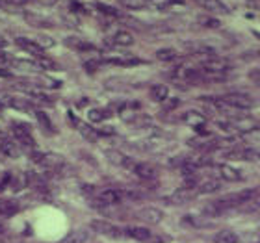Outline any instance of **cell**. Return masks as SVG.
Segmentation results:
<instances>
[{"label":"cell","mask_w":260,"mask_h":243,"mask_svg":"<svg viewBox=\"0 0 260 243\" xmlns=\"http://www.w3.org/2000/svg\"><path fill=\"white\" fill-rule=\"evenodd\" d=\"M97 200L103 206H115L123 200V193H121L119 189H114V188L103 189V191L97 195Z\"/></svg>","instance_id":"9"},{"label":"cell","mask_w":260,"mask_h":243,"mask_svg":"<svg viewBox=\"0 0 260 243\" xmlns=\"http://www.w3.org/2000/svg\"><path fill=\"white\" fill-rule=\"evenodd\" d=\"M132 173L138 175V177H140L141 180H145V182H149V180H154L158 177L156 167H154V165H151V163H145V162L134 163Z\"/></svg>","instance_id":"11"},{"label":"cell","mask_w":260,"mask_h":243,"mask_svg":"<svg viewBox=\"0 0 260 243\" xmlns=\"http://www.w3.org/2000/svg\"><path fill=\"white\" fill-rule=\"evenodd\" d=\"M147 2H151V0H147Z\"/></svg>","instance_id":"50"},{"label":"cell","mask_w":260,"mask_h":243,"mask_svg":"<svg viewBox=\"0 0 260 243\" xmlns=\"http://www.w3.org/2000/svg\"><path fill=\"white\" fill-rule=\"evenodd\" d=\"M197 21H199V24H203V26H206V28H219L221 26V22L217 21V19H214V17L199 15L197 17Z\"/></svg>","instance_id":"36"},{"label":"cell","mask_w":260,"mask_h":243,"mask_svg":"<svg viewBox=\"0 0 260 243\" xmlns=\"http://www.w3.org/2000/svg\"><path fill=\"white\" fill-rule=\"evenodd\" d=\"M17 47L21 50H24V52H28V54H32L34 58H41L43 54V49L39 47L36 41H32V39H26V38H17L15 39Z\"/></svg>","instance_id":"12"},{"label":"cell","mask_w":260,"mask_h":243,"mask_svg":"<svg viewBox=\"0 0 260 243\" xmlns=\"http://www.w3.org/2000/svg\"><path fill=\"white\" fill-rule=\"evenodd\" d=\"M24 19H26V22L30 26H36V28L54 26V22L50 21V19H47V17H43V15H38V13H32V11H26V13H24Z\"/></svg>","instance_id":"16"},{"label":"cell","mask_w":260,"mask_h":243,"mask_svg":"<svg viewBox=\"0 0 260 243\" xmlns=\"http://www.w3.org/2000/svg\"><path fill=\"white\" fill-rule=\"evenodd\" d=\"M247 8L260 11V0H247Z\"/></svg>","instance_id":"43"},{"label":"cell","mask_w":260,"mask_h":243,"mask_svg":"<svg viewBox=\"0 0 260 243\" xmlns=\"http://www.w3.org/2000/svg\"><path fill=\"white\" fill-rule=\"evenodd\" d=\"M104 156L108 158L110 163H114V165H119V167H126V169H132L134 167V163L128 156H125L121 151H115V149H108V151L104 152Z\"/></svg>","instance_id":"10"},{"label":"cell","mask_w":260,"mask_h":243,"mask_svg":"<svg viewBox=\"0 0 260 243\" xmlns=\"http://www.w3.org/2000/svg\"><path fill=\"white\" fill-rule=\"evenodd\" d=\"M197 197V191L191 188H180L177 189L175 193H171L169 197H166V202L171 206H184L188 204L190 200H193Z\"/></svg>","instance_id":"7"},{"label":"cell","mask_w":260,"mask_h":243,"mask_svg":"<svg viewBox=\"0 0 260 243\" xmlns=\"http://www.w3.org/2000/svg\"><path fill=\"white\" fill-rule=\"evenodd\" d=\"M87 239H89V234L86 230H75V232H71L65 239H61L60 243H86Z\"/></svg>","instance_id":"29"},{"label":"cell","mask_w":260,"mask_h":243,"mask_svg":"<svg viewBox=\"0 0 260 243\" xmlns=\"http://www.w3.org/2000/svg\"><path fill=\"white\" fill-rule=\"evenodd\" d=\"M255 195H256L255 189H244V191H236V193L225 195V197H221V199L216 200V202H212V204H216L217 210L221 212V210H225V208L245 204V202H249V200L255 199Z\"/></svg>","instance_id":"1"},{"label":"cell","mask_w":260,"mask_h":243,"mask_svg":"<svg viewBox=\"0 0 260 243\" xmlns=\"http://www.w3.org/2000/svg\"><path fill=\"white\" fill-rule=\"evenodd\" d=\"M121 4L125 6L126 10H145V8H149L147 0H121Z\"/></svg>","instance_id":"32"},{"label":"cell","mask_w":260,"mask_h":243,"mask_svg":"<svg viewBox=\"0 0 260 243\" xmlns=\"http://www.w3.org/2000/svg\"><path fill=\"white\" fill-rule=\"evenodd\" d=\"M223 100L234 110H251L255 108V98L245 95V93H229V95H223Z\"/></svg>","instance_id":"4"},{"label":"cell","mask_w":260,"mask_h":243,"mask_svg":"<svg viewBox=\"0 0 260 243\" xmlns=\"http://www.w3.org/2000/svg\"><path fill=\"white\" fill-rule=\"evenodd\" d=\"M99 11L101 13H104V15H110V17H117L119 15V11L115 10V8H112V6H106V4H97Z\"/></svg>","instance_id":"37"},{"label":"cell","mask_w":260,"mask_h":243,"mask_svg":"<svg viewBox=\"0 0 260 243\" xmlns=\"http://www.w3.org/2000/svg\"><path fill=\"white\" fill-rule=\"evenodd\" d=\"M201 69L206 71V73H219V75H225L229 71V61L219 58L216 54H206L205 58H201Z\"/></svg>","instance_id":"3"},{"label":"cell","mask_w":260,"mask_h":243,"mask_svg":"<svg viewBox=\"0 0 260 243\" xmlns=\"http://www.w3.org/2000/svg\"><path fill=\"white\" fill-rule=\"evenodd\" d=\"M106 63L110 65H123V67H130V65H140V58H134V56H117V58H106Z\"/></svg>","instance_id":"25"},{"label":"cell","mask_w":260,"mask_h":243,"mask_svg":"<svg viewBox=\"0 0 260 243\" xmlns=\"http://www.w3.org/2000/svg\"><path fill=\"white\" fill-rule=\"evenodd\" d=\"M253 36H255V38L260 41V32H258V30H253Z\"/></svg>","instance_id":"48"},{"label":"cell","mask_w":260,"mask_h":243,"mask_svg":"<svg viewBox=\"0 0 260 243\" xmlns=\"http://www.w3.org/2000/svg\"><path fill=\"white\" fill-rule=\"evenodd\" d=\"M11 134H13V137H15L17 145L24 147V149H28L30 152L36 151V140L32 137V128H30V124L13 121V123H11Z\"/></svg>","instance_id":"2"},{"label":"cell","mask_w":260,"mask_h":243,"mask_svg":"<svg viewBox=\"0 0 260 243\" xmlns=\"http://www.w3.org/2000/svg\"><path fill=\"white\" fill-rule=\"evenodd\" d=\"M36 63L41 71H56L58 69V65H56L54 60H50L47 56H41V58H36Z\"/></svg>","instance_id":"31"},{"label":"cell","mask_w":260,"mask_h":243,"mask_svg":"<svg viewBox=\"0 0 260 243\" xmlns=\"http://www.w3.org/2000/svg\"><path fill=\"white\" fill-rule=\"evenodd\" d=\"M8 106H11V108L17 110V112H36L32 100H28V98H24V97H10Z\"/></svg>","instance_id":"20"},{"label":"cell","mask_w":260,"mask_h":243,"mask_svg":"<svg viewBox=\"0 0 260 243\" xmlns=\"http://www.w3.org/2000/svg\"><path fill=\"white\" fill-rule=\"evenodd\" d=\"M171 241V236H166V234H154L152 232L151 241L149 243H169Z\"/></svg>","instance_id":"39"},{"label":"cell","mask_w":260,"mask_h":243,"mask_svg":"<svg viewBox=\"0 0 260 243\" xmlns=\"http://www.w3.org/2000/svg\"><path fill=\"white\" fill-rule=\"evenodd\" d=\"M110 115H112V112H110V110L93 108V110H89L87 117H89V121H91V123H103V121L108 119Z\"/></svg>","instance_id":"28"},{"label":"cell","mask_w":260,"mask_h":243,"mask_svg":"<svg viewBox=\"0 0 260 243\" xmlns=\"http://www.w3.org/2000/svg\"><path fill=\"white\" fill-rule=\"evenodd\" d=\"M217 189H221V182L217 179H205V180H197V186H195V191L199 193H216Z\"/></svg>","instance_id":"15"},{"label":"cell","mask_w":260,"mask_h":243,"mask_svg":"<svg viewBox=\"0 0 260 243\" xmlns=\"http://www.w3.org/2000/svg\"><path fill=\"white\" fill-rule=\"evenodd\" d=\"M91 230L95 234H101V236H106V238H114V239H121L123 236L121 234L125 232V230H121L119 227H115V225H112V223L108 221H103V219H95V221H91Z\"/></svg>","instance_id":"5"},{"label":"cell","mask_w":260,"mask_h":243,"mask_svg":"<svg viewBox=\"0 0 260 243\" xmlns=\"http://www.w3.org/2000/svg\"><path fill=\"white\" fill-rule=\"evenodd\" d=\"M125 234L128 238L136 239V241H141V243H149L152 236V232L147 227H128V228H125Z\"/></svg>","instance_id":"13"},{"label":"cell","mask_w":260,"mask_h":243,"mask_svg":"<svg viewBox=\"0 0 260 243\" xmlns=\"http://www.w3.org/2000/svg\"><path fill=\"white\" fill-rule=\"evenodd\" d=\"M112 43L115 47H130V45H134V36L126 30H117V32L112 36Z\"/></svg>","instance_id":"22"},{"label":"cell","mask_w":260,"mask_h":243,"mask_svg":"<svg viewBox=\"0 0 260 243\" xmlns=\"http://www.w3.org/2000/svg\"><path fill=\"white\" fill-rule=\"evenodd\" d=\"M217 171H219V177H221L223 180H229V182H240V180L244 179L238 169L233 167V165H227V163L219 165Z\"/></svg>","instance_id":"17"},{"label":"cell","mask_w":260,"mask_h":243,"mask_svg":"<svg viewBox=\"0 0 260 243\" xmlns=\"http://www.w3.org/2000/svg\"><path fill=\"white\" fill-rule=\"evenodd\" d=\"M36 43H38L39 47H41V49L45 50V49H52V47L56 45V41L52 38H50V36H47V33H41V36H38Z\"/></svg>","instance_id":"34"},{"label":"cell","mask_w":260,"mask_h":243,"mask_svg":"<svg viewBox=\"0 0 260 243\" xmlns=\"http://www.w3.org/2000/svg\"><path fill=\"white\" fill-rule=\"evenodd\" d=\"M38 2H41V4H54L58 0H38Z\"/></svg>","instance_id":"47"},{"label":"cell","mask_w":260,"mask_h":243,"mask_svg":"<svg viewBox=\"0 0 260 243\" xmlns=\"http://www.w3.org/2000/svg\"><path fill=\"white\" fill-rule=\"evenodd\" d=\"M164 110L166 112H173L175 108H179V104H180V100L179 98H168V100H164Z\"/></svg>","instance_id":"38"},{"label":"cell","mask_w":260,"mask_h":243,"mask_svg":"<svg viewBox=\"0 0 260 243\" xmlns=\"http://www.w3.org/2000/svg\"><path fill=\"white\" fill-rule=\"evenodd\" d=\"M34 114H36V119H38L39 126H41V128H43L45 132H47V134H52V132H54V126H52V121L49 119V115L45 114L43 110H36Z\"/></svg>","instance_id":"27"},{"label":"cell","mask_w":260,"mask_h":243,"mask_svg":"<svg viewBox=\"0 0 260 243\" xmlns=\"http://www.w3.org/2000/svg\"><path fill=\"white\" fill-rule=\"evenodd\" d=\"M180 121L191 128H195V132L201 135H206V117L201 112H195V110H190V112H184L180 115Z\"/></svg>","instance_id":"6"},{"label":"cell","mask_w":260,"mask_h":243,"mask_svg":"<svg viewBox=\"0 0 260 243\" xmlns=\"http://www.w3.org/2000/svg\"><path fill=\"white\" fill-rule=\"evenodd\" d=\"M138 217L147 225H156L164 219V214L158 208H143V210L138 212Z\"/></svg>","instance_id":"14"},{"label":"cell","mask_w":260,"mask_h":243,"mask_svg":"<svg viewBox=\"0 0 260 243\" xmlns=\"http://www.w3.org/2000/svg\"><path fill=\"white\" fill-rule=\"evenodd\" d=\"M10 2H11L13 6H22L24 2H26V0H10Z\"/></svg>","instance_id":"46"},{"label":"cell","mask_w":260,"mask_h":243,"mask_svg":"<svg viewBox=\"0 0 260 243\" xmlns=\"http://www.w3.org/2000/svg\"><path fill=\"white\" fill-rule=\"evenodd\" d=\"M11 71H8V69H4V67H0V78H11Z\"/></svg>","instance_id":"44"},{"label":"cell","mask_w":260,"mask_h":243,"mask_svg":"<svg viewBox=\"0 0 260 243\" xmlns=\"http://www.w3.org/2000/svg\"><path fill=\"white\" fill-rule=\"evenodd\" d=\"M36 84H38L39 87H49V89H54V87L61 86L60 80H52V78H47V76H41V78H38V80H36Z\"/></svg>","instance_id":"35"},{"label":"cell","mask_w":260,"mask_h":243,"mask_svg":"<svg viewBox=\"0 0 260 243\" xmlns=\"http://www.w3.org/2000/svg\"><path fill=\"white\" fill-rule=\"evenodd\" d=\"M19 212H21L19 202H15V200H11V199H2V197H0V216L11 217V216H15V214H19Z\"/></svg>","instance_id":"19"},{"label":"cell","mask_w":260,"mask_h":243,"mask_svg":"<svg viewBox=\"0 0 260 243\" xmlns=\"http://www.w3.org/2000/svg\"><path fill=\"white\" fill-rule=\"evenodd\" d=\"M149 97H151V100H154V102H164V100L169 98V87L166 86V84H154V86H151V89H149Z\"/></svg>","instance_id":"18"},{"label":"cell","mask_w":260,"mask_h":243,"mask_svg":"<svg viewBox=\"0 0 260 243\" xmlns=\"http://www.w3.org/2000/svg\"><path fill=\"white\" fill-rule=\"evenodd\" d=\"M177 58V50L175 49H160L156 50V60L160 61H173Z\"/></svg>","instance_id":"33"},{"label":"cell","mask_w":260,"mask_h":243,"mask_svg":"<svg viewBox=\"0 0 260 243\" xmlns=\"http://www.w3.org/2000/svg\"><path fill=\"white\" fill-rule=\"evenodd\" d=\"M6 47H8V41H6V39L2 38V36H0V50L6 49Z\"/></svg>","instance_id":"45"},{"label":"cell","mask_w":260,"mask_h":243,"mask_svg":"<svg viewBox=\"0 0 260 243\" xmlns=\"http://www.w3.org/2000/svg\"><path fill=\"white\" fill-rule=\"evenodd\" d=\"M201 8H205L210 13H219V15H231V8H229L223 0H193Z\"/></svg>","instance_id":"8"},{"label":"cell","mask_w":260,"mask_h":243,"mask_svg":"<svg viewBox=\"0 0 260 243\" xmlns=\"http://www.w3.org/2000/svg\"><path fill=\"white\" fill-rule=\"evenodd\" d=\"M76 128L80 130V134H82V137L86 141H89V143H97L99 141V132H97V128H93V126H89V124H84V123H78L76 124Z\"/></svg>","instance_id":"24"},{"label":"cell","mask_w":260,"mask_h":243,"mask_svg":"<svg viewBox=\"0 0 260 243\" xmlns=\"http://www.w3.org/2000/svg\"><path fill=\"white\" fill-rule=\"evenodd\" d=\"M99 65H101V61H97V60L86 61V63H84V69H87L89 73H95V71L99 69Z\"/></svg>","instance_id":"41"},{"label":"cell","mask_w":260,"mask_h":243,"mask_svg":"<svg viewBox=\"0 0 260 243\" xmlns=\"http://www.w3.org/2000/svg\"><path fill=\"white\" fill-rule=\"evenodd\" d=\"M97 132H99V135H114V128H112V126H106V124L101 126Z\"/></svg>","instance_id":"42"},{"label":"cell","mask_w":260,"mask_h":243,"mask_svg":"<svg viewBox=\"0 0 260 243\" xmlns=\"http://www.w3.org/2000/svg\"><path fill=\"white\" fill-rule=\"evenodd\" d=\"M4 232V225H0V234Z\"/></svg>","instance_id":"49"},{"label":"cell","mask_w":260,"mask_h":243,"mask_svg":"<svg viewBox=\"0 0 260 243\" xmlns=\"http://www.w3.org/2000/svg\"><path fill=\"white\" fill-rule=\"evenodd\" d=\"M247 78H249L253 84L260 86V69H251L249 73H247Z\"/></svg>","instance_id":"40"},{"label":"cell","mask_w":260,"mask_h":243,"mask_svg":"<svg viewBox=\"0 0 260 243\" xmlns=\"http://www.w3.org/2000/svg\"><path fill=\"white\" fill-rule=\"evenodd\" d=\"M152 119L145 114H134L130 117V124L136 126V128H145V126H151Z\"/></svg>","instance_id":"30"},{"label":"cell","mask_w":260,"mask_h":243,"mask_svg":"<svg viewBox=\"0 0 260 243\" xmlns=\"http://www.w3.org/2000/svg\"><path fill=\"white\" fill-rule=\"evenodd\" d=\"M240 238L234 230H219L214 236V243H238Z\"/></svg>","instance_id":"26"},{"label":"cell","mask_w":260,"mask_h":243,"mask_svg":"<svg viewBox=\"0 0 260 243\" xmlns=\"http://www.w3.org/2000/svg\"><path fill=\"white\" fill-rule=\"evenodd\" d=\"M65 45L71 47V49L78 50V52H86V50H95L91 43H87L86 39H80V38H75V36H71V38H65Z\"/></svg>","instance_id":"23"},{"label":"cell","mask_w":260,"mask_h":243,"mask_svg":"<svg viewBox=\"0 0 260 243\" xmlns=\"http://www.w3.org/2000/svg\"><path fill=\"white\" fill-rule=\"evenodd\" d=\"M0 152H2L6 158H19L21 149H19V145H17V141L2 140L0 141Z\"/></svg>","instance_id":"21"}]
</instances>
